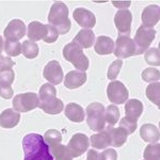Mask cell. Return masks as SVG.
I'll list each match as a JSON object with an SVG mask.
<instances>
[{"instance_id": "cell-20", "label": "cell", "mask_w": 160, "mask_h": 160, "mask_svg": "<svg viewBox=\"0 0 160 160\" xmlns=\"http://www.w3.org/2000/svg\"><path fill=\"white\" fill-rule=\"evenodd\" d=\"M20 121V113L14 109H6L0 114V126L2 128H13Z\"/></svg>"}, {"instance_id": "cell-33", "label": "cell", "mask_w": 160, "mask_h": 160, "mask_svg": "<svg viewBox=\"0 0 160 160\" xmlns=\"http://www.w3.org/2000/svg\"><path fill=\"white\" fill-rule=\"evenodd\" d=\"M145 61L152 66H159L160 55L158 48H149L145 51Z\"/></svg>"}, {"instance_id": "cell-17", "label": "cell", "mask_w": 160, "mask_h": 160, "mask_svg": "<svg viewBox=\"0 0 160 160\" xmlns=\"http://www.w3.org/2000/svg\"><path fill=\"white\" fill-rule=\"evenodd\" d=\"M143 112V104L138 99H130L125 105V118L131 123H138Z\"/></svg>"}, {"instance_id": "cell-13", "label": "cell", "mask_w": 160, "mask_h": 160, "mask_svg": "<svg viewBox=\"0 0 160 160\" xmlns=\"http://www.w3.org/2000/svg\"><path fill=\"white\" fill-rule=\"evenodd\" d=\"M26 34V25L20 19H13L9 22L3 31V35L7 41L19 42Z\"/></svg>"}, {"instance_id": "cell-5", "label": "cell", "mask_w": 160, "mask_h": 160, "mask_svg": "<svg viewBox=\"0 0 160 160\" xmlns=\"http://www.w3.org/2000/svg\"><path fill=\"white\" fill-rule=\"evenodd\" d=\"M63 57L66 61L71 62L79 72H86L89 68V59L83 53V50L77 43L71 42L63 48Z\"/></svg>"}, {"instance_id": "cell-19", "label": "cell", "mask_w": 160, "mask_h": 160, "mask_svg": "<svg viewBox=\"0 0 160 160\" xmlns=\"http://www.w3.org/2000/svg\"><path fill=\"white\" fill-rule=\"evenodd\" d=\"M94 49L96 51V53H98L100 56L110 55V53L113 52V49H114V42L109 37L100 35L95 41Z\"/></svg>"}, {"instance_id": "cell-10", "label": "cell", "mask_w": 160, "mask_h": 160, "mask_svg": "<svg viewBox=\"0 0 160 160\" xmlns=\"http://www.w3.org/2000/svg\"><path fill=\"white\" fill-rule=\"evenodd\" d=\"M107 96L111 102L122 105L128 99L129 92L121 81H111L107 88Z\"/></svg>"}, {"instance_id": "cell-32", "label": "cell", "mask_w": 160, "mask_h": 160, "mask_svg": "<svg viewBox=\"0 0 160 160\" xmlns=\"http://www.w3.org/2000/svg\"><path fill=\"white\" fill-rule=\"evenodd\" d=\"M3 49L8 56L17 57L22 53V44L14 41H6Z\"/></svg>"}, {"instance_id": "cell-3", "label": "cell", "mask_w": 160, "mask_h": 160, "mask_svg": "<svg viewBox=\"0 0 160 160\" xmlns=\"http://www.w3.org/2000/svg\"><path fill=\"white\" fill-rule=\"evenodd\" d=\"M49 25L56 28L59 34H66L72 27V22L68 18V8L62 1H56L51 6L48 15Z\"/></svg>"}, {"instance_id": "cell-35", "label": "cell", "mask_w": 160, "mask_h": 160, "mask_svg": "<svg viewBox=\"0 0 160 160\" xmlns=\"http://www.w3.org/2000/svg\"><path fill=\"white\" fill-rule=\"evenodd\" d=\"M122 65H123V61L121 60V59H118V60L113 61L112 63H111V65L109 66V69H108V74H107L108 79L113 80L117 78L121 68H122Z\"/></svg>"}, {"instance_id": "cell-27", "label": "cell", "mask_w": 160, "mask_h": 160, "mask_svg": "<svg viewBox=\"0 0 160 160\" xmlns=\"http://www.w3.org/2000/svg\"><path fill=\"white\" fill-rule=\"evenodd\" d=\"M22 52L27 59H34L38 55V46L32 41H25L22 44Z\"/></svg>"}, {"instance_id": "cell-14", "label": "cell", "mask_w": 160, "mask_h": 160, "mask_svg": "<svg viewBox=\"0 0 160 160\" xmlns=\"http://www.w3.org/2000/svg\"><path fill=\"white\" fill-rule=\"evenodd\" d=\"M132 14L129 10L124 9L117 12L114 16V24L121 34H130Z\"/></svg>"}, {"instance_id": "cell-4", "label": "cell", "mask_w": 160, "mask_h": 160, "mask_svg": "<svg viewBox=\"0 0 160 160\" xmlns=\"http://www.w3.org/2000/svg\"><path fill=\"white\" fill-rule=\"evenodd\" d=\"M27 35L32 42L43 40L48 44L55 43L59 38V33L56 28H53L51 25H43L42 22L37 20L31 22L28 26Z\"/></svg>"}, {"instance_id": "cell-40", "label": "cell", "mask_w": 160, "mask_h": 160, "mask_svg": "<svg viewBox=\"0 0 160 160\" xmlns=\"http://www.w3.org/2000/svg\"><path fill=\"white\" fill-rule=\"evenodd\" d=\"M100 160H118V153L112 148L106 149L102 154H99Z\"/></svg>"}, {"instance_id": "cell-41", "label": "cell", "mask_w": 160, "mask_h": 160, "mask_svg": "<svg viewBox=\"0 0 160 160\" xmlns=\"http://www.w3.org/2000/svg\"><path fill=\"white\" fill-rule=\"evenodd\" d=\"M87 160H100L99 154L96 151H94V149H90V151H88Z\"/></svg>"}, {"instance_id": "cell-6", "label": "cell", "mask_w": 160, "mask_h": 160, "mask_svg": "<svg viewBox=\"0 0 160 160\" xmlns=\"http://www.w3.org/2000/svg\"><path fill=\"white\" fill-rule=\"evenodd\" d=\"M88 126L94 131H102L106 127L105 107L100 102H92L87 107Z\"/></svg>"}, {"instance_id": "cell-29", "label": "cell", "mask_w": 160, "mask_h": 160, "mask_svg": "<svg viewBox=\"0 0 160 160\" xmlns=\"http://www.w3.org/2000/svg\"><path fill=\"white\" fill-rule=\"evenodd\" d=\"M160 84L159 82H155V83H151L149 86L146 88V96L148 98L151 100L153 104H155L156 106L160 105L159 102V94H160Z\"/></svg>"}, {"instance_id": "cell-26", "label": "cell", "mask_w": 160, "mask_h": 160, "mask_svg": "<svg viewBox=\"0 0 160 160\" xmlns=\"http://www.w3.org/2000/svg\"><path fill=\"white\" fill-rule=\"evenodd\" d=\"M50 148L53 160H73V156L66 145L57 144V145L51 146Z\"/></svg>"}, {"instance_id": "cell-30", "label": "cell", "mask_w": 160, "mask_h": 160, "mask_svg": "<svg viewBox=\"0 0 160 160\" xmlns=\"http://www.w3.org/2000/svg\"><path fill=\"white\" fill-rule=\"evenodd\" d=\"M145 160H160V145L159 143H149L144 151Z\"/></svg>"}, {"instance_id": "cell-42", "label": "cell", "mask_w": 160, "mask_h": 160, "mask_svg": "<svg viewBox=\"0 0 160 160\" xmlns=\"http://www.w3.org/2000/svg\"><path fill=\"white\" fill-rule=\"evenodd\" d=\"M3 48H4V43H3V38L0 35V57H1V53L3 51Z\"/></svg>"}, {"instance_id": "cell-34", "label": "cell", "mask_w": 160, "mask_h": 160, "mask_svg": "<svg viewBox=\"0 0 160 160\" xmlns=\"http://www.w3.org/2000/svg\"><path fill=\"white\" fill-rule=\"evenodd\" d=\"M142 79L145 82H154V81H158L160 78V74L159 71L157 68H148L146 69H144L142 72Z\"/></svg>"}, {"instance_id": "cell-22", "label": "cell", "mask_w": 160, "mask_h": 160, "mask_svg": "<svg viewBox=\"0 0 160 160\" xmlns=\"http://www.w3.org/2000/svg\"><path fill=\"white\" fill-rule=\"evenodd\" d=\"M64 112H65V117L69 121L75 123L83 122L84 117H86L83 108L78 104H75V102H69L64 109Z\"/></svg>"}, {"instance_id": "cell-28", "label": "cell", "mask_w": 160, "mask_h": 160, "mask_svg": "<svg viewBox=\"0 0 160 160\" xmlns=\"http://www.w3.org/2000/svg\"><path fill=\"white\" fill-rule=\"evenodd\" d=\"M105 120L109 125L114 126L120 120V110L117 106L110 105L105 109Z\"/></svg>"}, {"instance_id": "cell-2", "label": "cell", "mask_w": 160, "mask_h": 160, "mask_svg": "<svg viewBox=\"0 0 160 160\" xmlns=\"http://www.w3.org/2000/svg\"><path fill=\"white\" fill-rule=\"evenodd\" d=\"M38 107L48 114H59L64 109L63 102L57 98V90L50 83H45L38 91Z\"/></svg>"}, {"instance_id": "cell-8", "label": "cell", "mask_w": 160, "mask_h": 160, "mask_svg": "<svg viewBox=\"0 0 160 160\" xmlns=\"http://www.w3.org/2000/svg\"><path fill=\"white\" fill-rule=\"evenodd\" d=\"M12 104L17 112H29L38 107V95L33 92L18 94L13 98Z\"/></svg>"}, {"instance_id": "cell-24", "label": "cell", "mask_w": 160, "mask_h": 160, "mask_svg": "<svg viewBox=\"0 0 160 160\" xmlns=\"http://www.w3.org/2000/svg\"><path fill=\"white\" fill-rule=\"evenodd\" d=\"M94 41L95 35L91 29H82L76 34L73 42L77 43L81 48H90L93 46Z\"/></svg>"}, {"instance_id": "cell-15", "label": "cell", "mask_w": 160, "mask_h": 160, "mask_svg": "<svg viewBox=\"0 0 160 160\" xmlns=\"http://www.w3.org/2000/svg\"><path fill=\"white\" fill-rule=\"evenodd\" d=\"M73 16L77 24L83 27V29H91L96 25V18H95L94 13L84 9V8H77L73 13Z\"/></svg>"}, {"instance_id": "cell-38", "label": "cell", "mask_w": 160, "mask_h": 160, "mask_svg": "<svg viewBox=\"0 0 160 160\" xmlns=\"http://www.w3.org/2000/svg\"><path fill=\"white\" fill-rule=\"evenodd\" d=\"M15 65V62L11 58L8 57H0V71H7V69H12L13 66Z\"/></svg>"}, {"instance_id": "cell-21", "label": "cell", "mask_w": 160, "mask_h": 160, "mask_svg": "<svg viewBox=\"0 0 160 160\" xmlns=\"http://www.w3.org/2000/svg\"><path fill=\"white\" fill-rule=\"evenodd\" d=\"M106 129L109 131L111 137V145L114 146V148H121L127 141L128 133L124 128L122 127L114 128L113 126L109 125Z\"/></svg>"}, {"instance_id": "cell-25", "label": "cell", "mask_w": 160, "mask_h": 160, "mask_svg": "<svg viewBox=\"0 0 160 160\" xmlns=\"http://www.w3.org/2000/svg\"><path fill=\"white\" fill-rule=\"evenodd\" d=\"M90 141H91L90 144L93 146V148L96 149H102L111 145V137L107 129L99 131L96 135H93L90 138Z\"/></svg>"}, {"instance_id": "cell-18", "label": "cell", "mask_w": 160, "mask_h": 160, "mask_svg": "<svg viewBox=\"0 0 160 160\" xmlns=\"http://www.w3.org/2000/svg\"><path fill=\"white\" fill-rule=\"evenodd\" d=\"M87 81V74L86 72L79 71H71L64 79V86L69 90L78 89L81 86H83Z\"/></svg>"}, {"instance_id": "cell-9", "label": "cell", "mask_w": 160, "mask_h": 160, "mask_svg": "<svg viewBox=\"0 0 160 160\" xmlns=\"http://www.w3.org/2000/svg\"><path fill=\"white\" fill-rule=\"evenodd\" d=\"M136 45L133 43V40H131L129 34H118L115 42L113 53L117 58H130L135 56Z\"/></svg>"}, {"instance_id": "cell-16", "label": "cell", "mask_w": 160, "mask_h": 160, "mask_svg": "<svg viewBox=\"0 0 160 160\" xmlns=\"http://www.w3.org/2000/svg\"><path fill=\"white\" fill-rule=\"evenodd\" d=\"M159 15H160V9L158 6L151 4V6L146 7L143 10L141 15L142 18V26L145 28H153L156 26L159 22Z\"/></svg>"}, {"instance_id": "cell-39", "label": "cell", "mask_w": 160, "mask_h": 160, "mask_svg": "<svg viewBox=\"0 0 160 160\" xmlns=\"http://www.w3.org/2000/svg\"><path fill=\"white\" fill-rule=\"evenodd\" d=\"M14 94V91L11 86H6V84L0 83V96L4 99H10Z\"/></svg>"}, {"instance_id": "cell-31", "label": "cell", "mask_w": 160, "mask_h": 160, "mask_svg": "<svg viewBox=\"0 0 160 160\" xmlns=\"http://www.w3.org/2000/svg\"><path fill=\"white\" fill-rule=\"evenodd\" d=\"M44 140L48 144V146L51 148V146L61 143L62 136H61L60 131H58L56 129H49L46 131L45 135H44Z\"/></svg>"}, {"instance_id": "cell-1", "label": "cell", "mask_w": 160, "mask_h": 160, "mask_svg": "<svg viewBox=\"0 0 160 160\" xmlns=\"http://www.w3.org/2000/svg\"><path fill=\"white\" fill-rule=\"evenodd\" d=\"M24 160H53L50 148L38 133H29L22 139Z\"/></svg>"}, {"instance_id": "cell-37", "label": "cell", "mask_w": 160, "mask_h": 160, "mask_svg": "<svg viewBox=\"0 0 160 160\" xmlns=\"http://www.w3.org/2000/svg\"><path fill=\"white\" fill-rule=\"evenodd\" d=\"M120 127L124 128L126 131H127L128 135H131L133 131L136 130L137 128V123H131L128 120H126L125 118H123L122 120L120 121Z\"/></svg>"}, {"instance_id": "cell-36", "label": "cell", "mask_w": 160, "mask_h": 160, "mask_svg": "<svg viewBox=\"0 0 160 160\" xmlns=\"http://www.w3.org/2000/svg\"><path fill=\"white\" fill-rule=\"evenodd\" d=\"M15 75L13 69H7V71H0V83L11 86L14 81Z\"/></svg>"}, {"instance_id": "cell-7", "label": "cell", "mask_w": 160, "mask_h": 160, "mask_svg": "<svg viewBox=\"0 0 160 160\" xmlns=\"http://www.w3.org/2000/svg\"><path fill=\"white\" fill-rule=\"evenodd\" d=\"M155 37H156V31L153 28H145L143 26H140L133 38V43L136 45L135 56L145 52L153 43Z\"/></svg>"}, {"instance_id": "cell-23", "label": "cell", "mask_w": 160, "mask_h": 160, "mask_svg": "<svg viewBox=\"0 0 160 160\" xmlns=\"http://www.w3.org/2000/svg\"><path fill=\"white\" fill-rule=\"evenodd\" d=\"M140 136L148 143H157L159 141V129L153 124H143L140 128Z\"/></svg>"}, {"instance_id": "cell-12", "label": "cell", "mask_w": 160, "mask_h": 160, "mask_svg": "<svg viewBox=\"0 0 160 160\" xmlns=\"http://www.w3.org/2000/svg\"><path fill=\"white\" fill-rule=\"evenodd\" d=\"M89 145V139H88V137L84 133H76L69 140L68 148L69 152H71L73 158L74 157L76 158V157H80L81 155L86 153Z\"/></svg>"}, {"instance_id": "cell-11", "label": "cell", "mask_w": 160, "mask_h": 160, "mask_svg": "<svg viewBox=\"0 0 160 160\" xmlns=\"http://www.w3.org/2000/svg\"><path fill=\"white\" fill-rule=\"evenodd\" d=\"M43 76L51 86L60 84L63 80V69H62L60 63L56 60L49 61L44 68Z\"/></svg>"}]
</instances>
